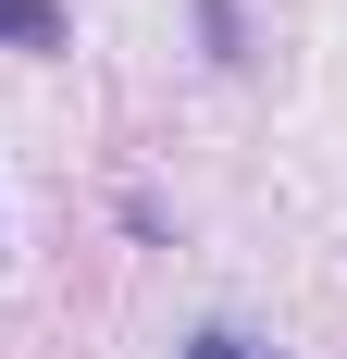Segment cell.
Segmentation results:
<instances>
[{
  "instance_id": "cell-3",
  "label": "cell",
  "mask_w": 347,
  "mask_h": 359,
  "mask_svg": "<svg viewBox=\"0 0 347 359\" xmlns=\"http://www.w3.org/2000/svg\"><path fill=\"white\" fill-rule=\"evenodd\" d=\"M174 359H285V347H261V334H236V323H199Z\"/></svg>"
},
{
  "instance_id": "cell-1",
  "label": "cell",
  "mask_w": 347,
  "mask_h": 359,
  "mask_svg": "<svg viewBox=\"0 0 347 359\" xmlns=\"http://www.w3.org/2000/svg\"><path fill=\"white\" fill-rule=\"evenodd\" d=\"M0 50H63V0H0Z\"/></svg>"
},
{
  "instance_id": "cell-2",
  "label": "cell",
  "mask_w": 347,
  "mask_h": 359,
  "mask_svg": "<svg viewBox=\"0 0 347 359\" xmlns=\"http://www.w3.org/2000/svg\"><path fill=\"white\" fill-rule=\"evenodd\" d=\"M199 50H211V62H248V13H236V0H199Z\"/></svg>"
}]
</instances>
